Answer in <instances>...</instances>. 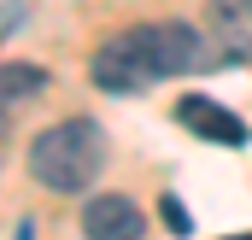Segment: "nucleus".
Returning a JSON list of instances; mask_svg holds the SVG:
<instances>
[{
    "label": "nucleus",
    "instance_id": "f257e3e1",
    "mask_svg": "<svg viewBox=\"0 0 252 240\" xmlns=\"http://www.w3.org/2000/svg\"><path fill=\"white\" fill-rule=\"evenodd\" d=\"M223 53L205 47V30L193 24H135L124 35H112L94 59H88V76L94 88L106 94H135L147 82H164V76H188L199 64H217Z\"/></svg>",
    "mask_w": 252,
    "mask_h": 240
},
{
    "label": "nucleus",
    "instance_id": "f03ea898",
    "mask_svg": "<svg viewBox=\"0 0 252 240\" xmlns=\"http://www.w3.org/2000/svg\"><path fill=\"white\" fill-rule=\"evenodd\" d=\"M100 164H106V135H100L94 118H64V123L41 129L30 141V176L41 181V187H53V193L94 187Z\"/></svg>",
    "mask_w": 252,
    "mask_h": 240
},
{
    "label": "nucleus",
    "instance_id": "7ed1b4c3",
    "mask_svg": "<svg viewBox=\"0 0 252 240\" xmlns=\"http://www.w3.org/2000/svg\"><path fill=\"white\" fill-rule=\"evenodd\" d=\"M176 123L188 129V135H199V141H217V147H247L252 141V129L229 106H217L211 94H182L176 100Z\"/></svg>",
    "mask_w": 252,
    "mask_h": 240
},
{
    "label": "nucleus",
    "instance_id": "20e7f679",
    "mask_svg": "<svg viewBox=\"0 0 252 240\" xmlns=\"http://www.w3.org/2000/svg\"><path fill=\"white\" fill-rule=\"evenodd\" d=\"M147 229V211L129 199V193H100L82 205V235L88 240H141Z\"/></svg>",
    "mask_w": 252,
    "mask_h": 240
},
{
    "label": "nucleus",
    "instance_id": "39448f33",
    "mask_svg": "<svg viewBox=\"0 0 252 240\" xmlns=\"http://www.w3.org/2000/svg\"><path fill=\"white\" fill-rule=\"evenodd\" d=\"M47 88V70L41 64H0V118L18 106V100H35Z\"/></svg>",
    "mask_w": 252,
    "mask_h": 240
},
{
    "label": "nucleus",
    "instance_id": "423d86ee",
    "mask_svg": "<svg viewBox=\"0 0 252 240\" xmlns=\"http://www.w3.org/2000/svg\"><path fill=\"white\" fill-rule=\"evenodd\" d=\"M205 30L235 41L241 30H252V0H211V6H205Z\"/></svg>",
    "mask_w": 252,
    "mask_h": 240
},
{
    "label": "nucleus",
    "instance_id": "0eeeda50",
    "mask_svg": "<svg viewBox=\"0 0 252 240\" xmlns=\"http://www.w3.org/2000/svg\"><path fill=\"white\" fill-rule=\"evenodd\" d=\"M158 217H164V229H170V235H193V217H188V205H182L176 193H164V199H158Z\"/></svg>",
    "mask_w": 252,
    "mask_h": 240
},
{
    "label": "nucleus",
    "instance_id": "6e6552de",
    "mask_svg": "<svg viewBox=\"0 0 252 240\" xmlns=\"http://www.w3.org/2000/svg\"><path fill=\"white\" fill-rule=\"evenodd\" d=\"M229 240H252V235H229Z\"/></svg>",
    "mask_w": 252,
    "mask_h": 240
}]
</instances>
